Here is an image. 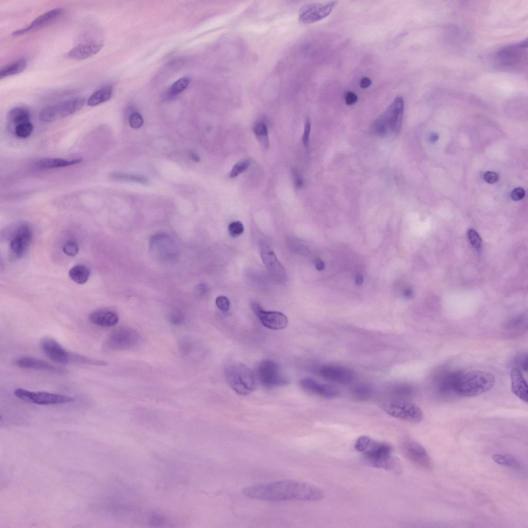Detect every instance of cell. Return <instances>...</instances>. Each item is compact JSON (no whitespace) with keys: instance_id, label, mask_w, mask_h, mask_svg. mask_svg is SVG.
Returning a JSON list of instances; mask_svg holds the SVG:
<instances>
[{"instance_id":"7dc6e473","label":"cell","mask_w":528,"mask_h":528,"mask_svg":"<svg viewBox=\"0 0 528 528\" xmlns=\"http://www.w3.org/2000/svg\"><path fill=\"white\" fill-rule=\"evenodd\" d=\"M311 125L309 120L306 121L305 126V131L303 140L304 144L307 145L308 143L311 132Z\"/></svg>"},{"instance_id":"d590c367","label":"cell","mask_w":528,"mask_h":528,"mask_svg":"<svg viewBox=\"0 0 528 528\" xmlns=\"http://www.w3.org/2000/svg\"><path fill=\"white\" fill-rule=\"evenodd\" d=\"M33 129V125L30 122H28L16 126L15 133L18 138H26L31 135Z\"/></svg>"},{"instance_id":"db71d44e","label":"cell","mask_w":528,"mask_h":528,"mask_svg":"<svg viewBox=\"0 0 528 528\" xmlns=\"http://www.w3.org/2000/svg\"><path fill=\"white\" fill-rule=\"evenodd\" d=\"M315 267L318 271H321L324 269V262L321 259L317 258L315 261Z\"/></svg>"},{"instance_id":"8d00e7d4","label":"cell","mask_w":528,"mask_h":528,"mask_svg":"<svg viewBox=\"0 0 528 528\" xmlns=\"http://www.w3.org/2000/svg\"><path fill=\"white\" fill-rule=\"evenodd\" d=\"M250 162L248 160H244L238 163L235 165L229 173L230 178H234L238 177L245 171L249 166Z\"/></svg>"},{"instance_id":"681fc988","label":"cell","mask_w":528,"mask_h":528,"mask_svg":"<svg viewBox=\"0 0 528 528\" xmlns=\"http://www.w3.org/2000/svg\"><path fill=\"white\" fill-rule=\"evenodd\" d=\"M208 291V286L205 284H200L197 285L195 289V293L197 296L201 297L204 295Z\"/></svg>"},{"instance_id":"2e32d148","label":"cell","mask_w":528,"mask_h":528,"mask_svg":"<svg viewBox=\"0 0 528 528\" xmlns=\"http://www.w3.org/2000/svg\"><path fill=\"white\" fill-rule=\"evenodd\" d=\"M32 239L33 233L31 228L25 224L19 225L10 243L11 252L17 257L22 256L30 247Z\"/></svg>"},{"instance_id":"277c9868","label":"cell","mask_w":528,"mask_h":528,"mask_svg":"<svg viewBox=\"0 0 528 528\" xmlns=\"http://www.w3.org/2000/svg\"><path fill=\"white\" fill-rule=\"evenodd\" d=\"M225 374L230 387L239 395H249L256 388L257 380L255 374L243 363H229L225 367Z\"/></svg>"},{"instance_id":"1f68e13d","label":"cell","mask_w":528,"mask_h":528,"mask_svg":"<svg viewBox=\"0 0 528 528\" xmlns=\"http://www.w3.org/2000/svg\"><path fill=\"white\" fill-rule=\"evenodd\" d=\"M190 82L191 79L187 77L182 78L174 82L168 92V98H173L182 93L188 87Z\"/></svg>"},{"instance_id":"c3c4849f","label":"cell","mask_w":528,"mask_h":528,"mask_svg":"<svg viewBox=\"0 0 528 528\" xmlns=\"http://www.w3.org/2000/svg\"><path fill=\"white\" fill-rule=\"evenodd\" d=\"M358 100V96L353 92H348L345 96V101L348 105L356 104Z\"/></svg>"},{"instance_id":"ab89813d","label":"cell","mask_w":528,"mask_h":528,"mask_svg":"<svg viewBox=\"0 0 528 528\" xmlns=\"http://www.w3.org/2000/svg\"><path fill=\"white\" fill-rule=\"evenodd\" d=\"M527 361L526 354L523 353L518 355L515 360V363L517 366L515 368L526 372L528 369Z\"/></svg>"},{"instance_id":"7402d4cb","label":"cell","mask_w":528,"mask_h":528,"mask_svg":"<svg viewBox=\"0 0 528 528\" xmlns=\"http://www.w3.org/2000/svg\"><path fill=\"white\" fill-rule=\"evenodd\" d=\"M365 460L369 465L373 467L382 469L397 475L401 474L403 471L401 461L392 454Z\"/></svg>"},{"instance_id":"5b68a950","label":"cell","mask_w":528,"mask_h":528,"mask_svg":"<svg viewBox=\"0 0 528 528\" xmlns=\"http://www.w3.org/2000/svg\"><path fill=\"white\" fill-rule=\"evenodd\" d=\"M497 65L511 72H523L527 66V42L508 46L499 51L496 55Z\"/></svg>"},{"instance_id":"5bb4252c","label":"cell","mask_w":528,"mask_h":528,"mask_svg":"<svg viewBox=\"0 0 528 528\" xmlns=\"http://www.w3.org/2000/svg\"><path fill=\"white\" fill-rule=\"evenodd\" d=\"M40 345L44 353L53 362L60 364L71 363L72 353L54 338L45 337L41 341Z\"/></svg>"},{"instance_id":"11a10c76","label":"cell","mask_w":528,"mask_h":528,"mask_svg":"<svg viewBox=\"0 0 528 528\" xmlns=\"http://www.w3.org/2000/svg\"><path fill=\"white\" fill-rule=\"evenodd\" d=\"M251 307L255 315H257L258 313L262 309L260 305L255 302H252L251 304Z\"/></svg>"},{"instance_id":"ac0fdd59","label":"cell","mask_w":528,"mask_h":528,"mask_svg":"<svg viewBox=\"0 0 528 528\" xmlns=\"http://www.w3.org/2000/svg\"><path fill=\"white\" fill-rule=\"evenodd\" d=\"M260 253L264 265L273 278L280 283H285L287 279L286 272L274 251L268 246H263Z\"/></svg>"},{"instance_id":"4316f807","label":"cell","mask_w":528,"mask_h":528,"mask_svg":"<svg viewBox=\"0 0 528 528\" xmlns=\"http://www.w3.org/2000/svg\"><path fill=\"white\" fill-rule=\"evenodd\" d=\"M31 114L26 108L17 107L12 109L9 113V122L17 126L19 125L30 122Z\"/></svg>"},{"instance_id":"836d02e7","label":"cell","mask_w":528,"mask_h":528,"mask_svg":"<svg viewBox=\"0 0 528 528\" xmlns=\"http://www.w3.org/2000/svg\"><path fill=\"white\" fill-rule=\"evenodd\" d=\"M493 459L494 462L501 465L515 469H519L520 467L519 461L510 455H495L493 456Z\"/></svg>"},{"instance_id":"6da1fadb","label":"cell","mask_w":528,"mask_h":528,"mask_svg":"<svg viewBox=\"0 0 528 528\" xmlns=\"http://www.w3.org/2000/svg\"><path fill=\"white\" fill-rule=\"evenodd\" d=\"M242 494L253 500L279 502L289 501L318 502L324 497L320 488L308 483L284 480L251 485L243 489Z\"/></svg>"},{"instance_id":"9f6ffc18","label":"cell","mask_w":528,"mask_h":528,"mask_svg":"<svg viewBox=\"0 0 528 528\" xmlns=\"http://www.w3.org/2000/svg\"><path fill=\"white\" fill-rule=\"evenodd\" d=\"M404 295L406 298H410L413 296V291L412 289L408 288L406 289L404 292Z\"/></svg>"},{"instance_id":"680465c9","label":"cell","mask_w":528,"mask_h":528,"mask_svg":"<svg viewBox=\"0 0 528 528\" xmlns=\"http://www.w3.org/2000/svg\"><path fill=\"white\" fill-rule=\"evenodd\" d=\"M191 158L195 162H198L200 161L199 156L194 153H191L190 154Z\"/></svg>"},{"instance_id":"b9f144b4","label":"cell","mask_w":528,"mask_h":528,"mask_svg":"<svg viewBox=\"0 0 528 528\" xmlns=\"http://www.w3.org/2000/svg\"><path fill=\"white\" fill-rule=\"evenodd\" d=\"M64 252L69 256H75L79 252V247L73 241L67 242L63 247Z\"/></svg>"},{"instance_id":"ba28073f","label":"cell","mask_w":528,"mask_h":528,"mask_svg":"<svg viewBox=\"0 0 528 528\" xmlns=\"http://www.w3.org/2000/svg\"><path fill=\"white\" fill-rule=\"evenodd\" d=\"M85 104L84 98H75L47 106L40 114V119L45 123L55 122L80 110Z\"/></svg>"},{"instance_id":"9a60e30c","label":"cell","mask_w":528,"mask_h":528,"mask_svg":"<svg viewBox=\"0 0 528 528\" xmlns=\"http://www.w3.org/2000/svg\"><path fill=\"white\" fill-rule=\"evenodd\" d=\"M138 334L128 329H120L112 332L104 343L106 349L123 350L134 345L138 341Z\"/></svg>"},{"instance_id":"e0dca14e","label":"cell","mask_w":528,"mask_h":528,"mask_svg":"<svg viewBox=\"0 0 528 528\" xmlns=\"http://www.w3.org/2000/svg\"><path fill=\"white\" fill-rule=\"evenodd\" d=\"M300 386L306 393L324 399H334L340 394L339 391L336 388L331 385L319 383L311 378L301 379Z\"/></svg>"},{"instance_id":"484cf974","label":"cell","mask_w":528,"mask_h":528,"mask_svg":"<svg viewBox=\"0 0 528 528\" xmlns=\"http://www.w3.org/2000/svg\"><path fill=\"white\" fill-rule=\"evenodd\" d=\"M82 161V159L70 160L60 158H46L38 161L36 163V166L40 169H50L72 166L79 164Z\"/></svg>"},{"instance_id":"74e56055","label":"cell","mask_w":528,"mask_h":528,"mask_svg":"<svg viewBox=\"0 0 528 528\" xmlns=\"http://www.w3.org/2000/svg\"><path fill=\"white\" fill-rule=\"evenodd\" d=\"M229 232L232 237L236 238L241 236L244 231V227L240 221H234L230 224L228 228Z\"/></svg>"},{"instance_id":"8992f818","label":"cell","mask_w":528,"mask_h":528,"mask_svg":"<svg viewBox=\"0 0 528 528\" xmlns=\"http://www.w3.org/2000/svg\"><path fill=\"white\" fill-rule=\"evenodd\" d=\"M380 407L389 416L406 422L420 423L424 419L422 409L416 403L407 400H387L381 403Z\"/></svg>"},{"instance_id":"ee69618b","label":"cell","mask_w":528,"mask_h":528,"mask_svg":"<svg viewBox=\"0 0 528 528\" xmlns=\"http://www.w3.org/2000/svg\"><path fill=\"white\" fill-rule=\"evenodd\" d=\"M395 394L401 396L411 394L412 389L407 386H399L394 390Z\"/></svg>"},{"instance_id":"816d5d0a","label":"cell","mask_w":528,"mask_h":528,"mask_svg":"<svg viewBox=\"0 0 528 528\" xmlns=\"http://www.w3.org/2000/svg\"><path fill=\"white\" fill-rule=\"evenodd\" d=\"M295 183L297 188H301L303 186L304 182L302 178H301L299 174L296 172H294Z\"/></svg>"},{"instance_id":"30bf717a","label":"cell","mask_w":528,"mask_h":528,"mask_svg":"<svg viewBox=\"0 0 528 528\" xmlns=\"http://www.w3.org/2000/svg\"><path fill=\"white\" fill-rule=\"evenodd\" d=\"M402 452L405 457L414 465L424 469H430L432 467L431 459L425 448L413 440H407L402 445Z\"/></svg>"},{"instance_id":"ffe728a7","label":"cell","mask_w":528,"mask_h":528,"mask_svg":"<svg viewBox=\"0 0 528 528\" xmlns=\"http://www.w3.org/2000/svg\"><path fill=\"white\" fill-rule=\"evenodd\" d=\"M14 363L17 366L23 369L43 370L57 374L67 372L64 369L57 367L44 360L30 357L18 358L15 360Z\"/></svg>"},{"instance_id":"7a4b0ae2","label":"cell","mask_w":528,"mask_h":528,"mask_svg":"<svg viewBox=\"0 0 528 528\" xmlns=\"http://www.w3.org/2000/svg\"><path fill=\"white\" fill-rule=\"evenodd\" d=\"M495 385V378L490 372L481 370L458 372L452 393L461 397L479 396L491 390Z\"/></svg>"},{"instance_id":"9c48e42d","label":"cell","mask_w":528,"mask_h":528,"mask_svg":"<svg viewBox=\"0 0 528 528\" xmlns=\"http://www.w3.org/2000/svg\"><path fill=\"white\" fill-rule=\"evenodd\" d=\"M14 394L24 401L40 405L63 404L75 400L74 398L67 395L46 392H32L22 388L16 389Z\"/></svg>"},{"instance_id":"7c38bea8","label":"cell","mask_w":528,"mask_h":528,"mask_svg":"<svg viewBox=\"0 0 528 528\" xmlns=\"http://www.w3.org/2000/svg\"><path fill=\"white\" fill-rule=\"evenodd\" d=\"M336 2L312 3L303 6L299 13V20L304 24H311L328 17L335 7Z\"/></svg>"},{"instance_id":"bcb514c9","label":"cell","mask_w":528,"mask_h":528,"mask_svg":"<svg viewBox=\"0 0 528 528\" xmlns=\"http://www.w3.org/2000/svg\"><path fill=\"white\" fill-rule=\"evenodd\" d=\"M524 196L525 191L521 187L514 189L511 194V197L514 201H519L522 199Z\"/></svg>"},{"instance_id":"e575fe53","label":"cell","mask_w":528,"mask_h":528,"mask_svg":"<svg viewBox=\"0 0 528 528\" xmlns=\"http://www.w3.org/2000/svg\"><path fill=\"white\" fill-rule=\"evenodd\" d=\"M111 177L114 179L117 180L133 181L141 184L148 183V180L146 178L135 175L116 173L112 174Z\"/></svg>"},{"instance_id":"603a6c76","label":"cell","mask_w":528,"mask_h":528,"mask_svg":"<svg viewBox=\"0 0 528 528\" xmlns=\"http://www.w3.org/2000/svg\"><path fill=\"white\" fill-rule=\"evenodd\" d=\"M103 46V44L99 42L82 43L73 48L67 53V57L73 60H84L96 55Z\"/></svg>"},{"instance_id":"4dcf8cb0","label":"cell","mask_w":528,"mask_h":528,"mask_svg":"<svg viewBox=\"0 0 528 528\" xmlns=\"http://www.w3.org/2000/svg\"><path fill=\"white\" fill-rule=\"evenodd\" d=\"M254 132L259 142L264 148L269 145V132L267 125L262 122H258L254 127Z\"/></svg>"},{"instance_id":"f546056e","label":"cell","mask_w":528,"mask_h":528,"mask_svg":"<svg viewBox=\"0 0 528 528\" xmlns=\"http://www.w3.org/2000/svg\"><path fill=\"white\" fill-rule=\"evenodd\" d=\"M27 66V61L24 58L19 60L7 66L0 71V78H4L18 74L22 72Z\"/></svg>"},{"instance_id":"f6af8a7d","label":"cell","mask_w":528,"mask_h":528,"mask_svg":"<svg viewBox=\"0 0 528 528\" xmlns=\"http://www.w3.org/2000/svg\"><path fill=\"white\" fill-rule=\"evenodd\" d=\"M485 181L489 184L496 183L499 179V175L495 172L488 171L484 175Z\"/></svg>"},{"instance_id":"f1b7e54d","label":"cell","mask_w":528,"mask_h":528,"mask_svg":"<svg viewBox=\"0 0 528 528\" xmlns=\"http://www.w3.org/2000/svg\"><path fill=\"white\" fill-rule=\"evenodd\" d=\"M69 276L74 282L82 285L86 283L89 280L90 271L84 266L76 265L70 269Z\"/></svg>"},{"instance_id":"d6986e66","label":"cell","mask_w":528,"mask_h":528,"mask_svg":"<svg viewBox=\"0 0 528 528\" xmlns=\"http://www.w3.org/2000/svg\"><path fill=\"white\" fill-rule=\"evenodd\" d=\"M65 13V10L62 8H57L48 11L40 15L33 20L31 23L13 33V36H19L28 32L38 30L44 27L58 19L61 18Z\"/></svg>"},{"instance_id":"4fadbf2b","label":"cell","mask_w":528,"mask_h":528,"mask_svg":"<svg viewBox=\"0 0 528 528\" xmlns=\"http://www.w3.org/2000/svg\"><path fill=\"white\" fill-rule=\"evenodd\" d=\"M318 374L329 382L348 385L355 379L354 372L348 368L334 365H322L318 368Z\"/></svg>"},{"instance_id":"60d3db41","label":"cell","mask_w":528,"mask_h":528,"mask_svg":"<svg viewBox=\"0 0 528 528\" xmlns=\"http://www.w3.org/2000/svg\"><path fill=\"white\" fill-rule=\"evenodd\" d=\"M129 122L131 127L138 129L142 126L143 120L139 113L135 112L130 115Z\"/></svg>"},{"instance_id":"7bdbcfd3","label":"cell","mask_w":528,"mask_h":528,"mask_svg":"<svg viewBox=\"0 0 528 528\" xmlns=\"http://www.w3.org/2000/svg\"><path fill=\"white\" fill-rule=\"evenodd\" d=\"M216 305L218 309L222 312H227L230 309V301L225 296L218 297L216 300Z\"/></svg>"},{"instance_id":"52a82bcc","label":"cell","mask_w":528,"mask_h":528,"mask_svg":"<svg viewBox=\"0 0 528 528\" xmlns=\"http://www.w3.org/2000/svg\"><path fill=\"white\" fill-rule=\"evenodd\" d=\"M255 375L261 385L267 389L283 387L288 384V380L284 375L280 366L273 361L260 362L257 367Z\"/></svg>"},{"instance_id":"6f0895ef","label":"cell","mask_w":528,"mask_h":528,"mask_svg":"<svg viewBox=\"0 0 528 528\" xmlns=\"http://www.w3.org/2000/svg\"><path fill=\"white\" fill-rule=\"evenodd\" d=\"M363 278L361 275H358L356 278V284L358 285H361L363 282Z\"/></svg>"},{"instance_id":"83f0119b","label":"cell","mask_w":528,"mask_h":528,"mask_svg":"<svg viewBox=\"0 0 528 528\" xmlns=\"http://www.w3.org/2000/svg\"><path fill=\"white\" fill-rule=\"evenodd\" d=\"M112 87L108 85L94 93L87 101V105L95 106L108 101L112 94Z\"/></svg>"},{"instance_id":"d6a6232c","label":"cell","mask_w":528,"mask_h":528,"mask_svg":"<svg viewBox=\"0 0 528 528\" xmlns=\"http://www.w3.org/2000/svg\"><path fill=\"white\" fill-rule=\"evenodd\" d=\"M372 394L370 387L365 384L357 385L352 390V395L355 399L360 401L368 400L371 397Z\"/></svg>"},{"instance_id":"cb8c5ba5","label":"cell","mask_w":528,"mask_h":528,"mask_svg":"<svg viewBox=\"0 0 528 528\" xmlns=\"http://www.w3.org/2000/svg\"><path fill=\"white\" fill-rule=\"evenodd\" d=\"M89 319L94 325L101 327H111L119 321V316L115 312L106 309L98 310L91 313Z\"/></svg>"},{"instance_id":"f5cc1de1","label":"cell","mask_w":528,"mask_h":528,"mask_svg":"<svg viewBox=\"0 0 528 528\" xmlns=\"http://www.w3.org/2000/svg\"><path fill=\"white\" fill-rule=\"evenodd\" d=\"M371 84L372 81L371 80L366 77L362 79L360 81V86L363 89H367L371 86Z\"/></svg>"},{"instance_id":"d4e9b609","label":"cell","mask_w":528,"mask_h":528,"mask_svg":"<svg viewBox=\"0 0 528 528\" xmlns=\"http://www.w3.org/2000/svg\"><path fill=\"white\" fill-rule=\"evenodd\" d=\"M510 375L513 393L523 402L527 403V385L522 371L514 367L512 369Z\"/></svg>"},{"instance_id":"f907efd6","label":"cell","mask_w":528,"mask_h":528,"mask_svg":"<svg viewBox=\"0 0 528 528\" xmlns=\"http://www.w3.org/2000/svg\"><path fill=\"white\" fill-rule=\"evenodd\" d=\"M170 319L173 323L174 324H179L182 320L183 317L182 314L178 311L173 313L170 316Z\"/></svg>"},{"instance_id":"8fae6325","label":"cell","mask_w":528,"mask_h":528,"mask_svg":"<svg viewBox=\"0 0 528 528\" xmlns=\"http://www.w3.org/2000/svg\"><path fill=\"white\" fill-rule=\"evenodd\" d=\"M355 449L363 454L365 459L389 455L392 452V447L388 443L375 441L367 436L358 438Z\"/></svg>"},{"instance_id":"f35d334b","label":"cell","mask_w":528,"mask_h":528,"mask_svg":"<svg viewBox=\"0 0 528 528\" xmlns=\"http://www.w3.org/2000/svg\"><path fill=\"white\" fill-rule=\"evenodd\" d=\"M468 236L472 245L477 250L481 248L482 241L478 233L474 230H469Z\"/></svg>"},{"instance_id":"3957f363","label":"cell","mask_w":528,"mask_h":528,"mask_svg":"<svg viewBox=\"0 0 528 528\" xmlns=\"http://www.w3.org/2000/svg\"><path fill=\"white\" fill-rule=\"evenodd\" d=\"M404 102L401 96L397 97L386 110L373 122V133L384 136L400 132L403 121Z\"/></svg>"},{"instance_id":"44dd1931","label":"cell","mask_w":528,"mask_h":528,"mask_svg":"<svg viewBox=\"0 0 528 528\" xmlns=\"http://www.w3.org/2000/svg\"><path fill=\"white\" fill-rule=\"evenodd\" d=\"M263 326L274 330L285 329L288 319L283 313L276 311H266L262 309L256 315Z\"/></svg>"}]
</instances>
